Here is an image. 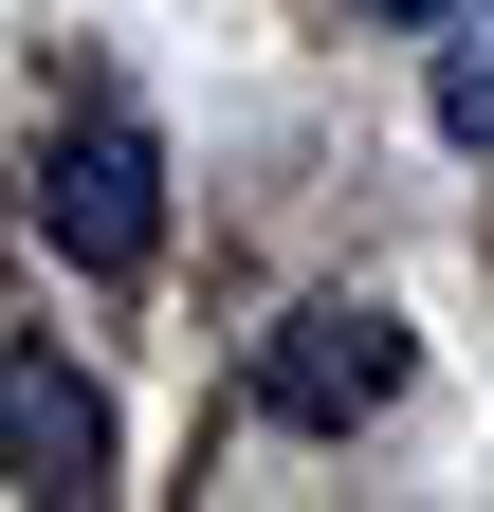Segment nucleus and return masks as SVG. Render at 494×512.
<instances>
[{
	"mask_svg": "<svg viewBox=\"0 0 494 512\" xmlns=\"http://www.w3.org/2000/svg\"><path fill=\"white\" fill-rule=\"evenodd\" d=\"M403 311L385 293H312V311H275V348H257V421H293V439H348V421H385L403 403Z\"/></svg>",
	"mask_w": 494,
	"mask_h": 512,
	"instance_id": "obj_1",
	"label": "nucleus"
},
{
	"mask_svg": "<svg viewBox=\"0 0 494 512\" xmlns=\"http://www.w3.org/2000/svg\"><path fill=\"white\" fill-rule=\"evenodd\" d=\"M37 238L74 256V275H110V293H129L147 256H165V147H147L129 110L55 128V165H37Z\"/></svg>",
	"mask_w": 494,
	"mask_h": 512,
	"instance_id": "obj_2",
	"label": "nucleus"
},
{
	"mask_svg": "<svg viewBox=\"0 0 494 512\" xmlns=\"http://www.w3.org/2000/svg\"><path fill=\"white\" fill-rule=\"evenodd\" d=\"M0 476L19 494H110V384L55 348H0Z\"/></svg>",
	"mask_w": 494,
	"mask_h": 512,
	"instance_id": "obj_3",
	"label": "nucleus"
},
{
	"mask_svg": "<svg viewBox=\"0 0 494 512\" xmlns=\"http://www.w3.org/2000/svg\"><path fill=\"white\" fill-rule=\"evenodd\" d=\"M421 110H440V147H494V19L458 0V37H440V74H421Z\"/></svg>",
	"mask_w": 494,
	"mask_h": 512,
	"instance_id": "obj_4",
	"label": "nucleus"
},
{
	"mask_svg": "<svg viewBox=\"0 0 494 512\" xmlns=\"http://www.w3.org/2000/svg\"><path fill=\"white\" fill-rule=\"evenodd\" d=\"M366 19H458V0H366Z\"/></svg>",
	"mask_w": 494,
	"mask_h": 512,
	"instance_id": "obj_5",
	"label": "nucleus"
}]
</instances>
